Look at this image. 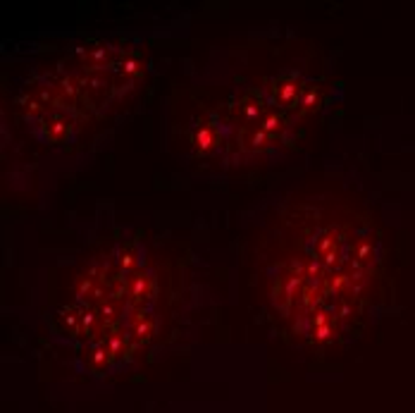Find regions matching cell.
<instances>
[{"label":"cell","mask_w":415,"mask_h":413,"mask_svg":"<svg viewBox=\"0 0 415 413\" xmlns=\"http://www.w3.org/2000/svg\"><path fill=\"white\" fill-rule=\"evenodd\" d=\"M174 299L172 272L148 242L98 251L72 282L57 327L93 368H115L158 337Z\"/></svg>","instance_id":"3"},{"label":"cell","mask_w":415,"mask_h":413,"mask_svg":"<svg viewBox=\"0 0 415 413\" xmlns=\"http://www.w3.org/2000/svg\"><path fill=\"white\" fill-rule=\"evenodd\" d=\"M260 301L301 344L322 346L361 318L379 280V234L361 203L337 187L282 198L251 239Z\"/></svg>","instance_id":"2"},{"label":"cell","mask_w":415,"mask_h":413,"mask_svg":"<svg viewBox=\"0 0 415 413\" xmlns=\"http://www.w3.org/2000/svg\"><path fill=\"white\" fill-rule=\"evenodd\" d=\"M325 55L298 38H255L210 53L174 89L167 146L217 174L270 168L298 148L334 100Z\"/></svg>","instance_id":"1"},{"label":"cell","mask_w":415,"mask_h":413,"mask_svg":"<svg viewBox=\"0 0 415 413\" xmlns=\"http://www.w3.org/2000/svg\"><path fill=\"white\" fill-rule=\"evenodd\" d=\"M148 57L129 41H89L70 48L17 98L19 120L50 148H67L115 115L141 89Z\"/></svg>","instance_id":"4"}]
</instances>
